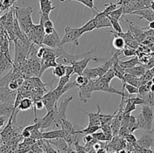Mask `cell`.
Returning <instances> with one entry per match:
<instances>
[{"label": "cell", "mask_w": 154, "mask_h": 153, "mask_svg": "<svg viewBox=\"0 0 154 153\" xmlns=\"http://www.w3.org/2000/svg\"><path fill=\"white\" fill-rule=\"evenodd\" d=\"M15 16L17 19L20 26L22 28L23 32L28 35L30 30L35 25L32 20V14L33 12L32 7H23L20 8L18 6H14Z\"/></svg>", "instance_id": "1"}, {"label": "cell", "mask_w": 154, "mask_h": 153, "mask_svg": "<svg viewBox=\"0 0 154 153\" xmlns=\"http://www.w3.org/2000/svg\"><path fill=\"white\" fill-rule=\"evenodd\" d=\"M73 100L72 96H68V97L63 98L62 101L60 103V105L57 104L54 108V126L57 128L61 127V124L63 120L66 119V112L67 106Z\"/></svg>", "instance_id": "2"}, {"label": "cell", "mask_w": 154, "mask_h": 153, "mask_svg": "<svg viewBox=\"0 0 154 153\" xmlns=\"http://www.w3.org/2000/svg\"><path fill=\"white\" fill-rule=\"evenodd\" d=\"M93 90H94V92H105L117 94L120 95L121 97L126 95H130L129 94H126L125 92V87L123 86L121 91H118V90L115 89L112 86H111L110 82H108L106 80H105L102 76L96 80H93Z\"/></svg>", "instance_id": "3"}, {"label": "cell", "mask_w": 154, "mask_h": 153, "mask_svg": "<svg viewBox=\"0 0 154 153\" xmlns=\"http://www.w3.org/2000/svg\"><path fill=\"white\" fill-rule=\"evenodd\" d=\"M96 49V47H94L89 52L79 54V55H71L63 50L61 56L57 58V62L58 64H65V65H72L77 61H79V60L83 59L84 58H87V57H92L90 56V55Z\"/></svg>", "instance_id": "4"}, {"label": "cell", "mask_w": 154, "mask_h": 153, "mask_svg": "<svg viewBox=\"0 0 154 153\" xmlns=\"http://www.w3.org/2000/svg\"><path fill=\"white\" fill-rule=\"evenodd\" d=\"M83 34L80 28H72L70 26H66L65 28V34L61 40V46H63L65 44L72 43L75 46L79 45V38Z\"/></svg>", "instance_id": "5"}, {"label": "cell", "mask_w": 154, "mask_h": 153, "mask_svg": "<svg viewBox=\"0 0 154 153\" xmlns=\"http://www.w3.org/2000/svg\"><path fill=\"white\" fill-rule=\"evenodd\" d=\"M151 0H130L123 5V14H131L136 10L150 8Z\"/></svg>", "instance_id": "6"}, {"label": "cell", "mask_w": 154, "mask_h": 153, "mask_svg": "<svg viewBox=\"0 0 154 153\" xmlns=\"http://www.w3.org/2000/svg\"><path fill=\"white\" fill-rule=\"evenodd\" d=\"M45 36V28L41 24L34 25L30 30L29 33L27 35L32 44L38 45L40 46H43V40Z\"/></svg>", "instance_id": "7"}, {"label": "cell", "mask_w": 154, "mask_h": 153, "mask_svg": "<svg viewBox=\"0 0 154 153\" xmlns=\"http://www.w3.org/2000/svg\"><path fill=\"white\" fill-rule=\"evenodd\" d=\"M108 34H113L114 35H118L120 37L123 38L124 39L125 42H126V45L128 47L133 48V49L137 50L139 47V44H138V42L137 41L136 39L135 38V37L133 36V34H132L130 30L127 31L126 32H121L119 33L115 31H110L108 32Z\"/></svg>", "instance_id": "8"}, {"label": "cell", "mask_w": 154, "mask_h": 153, "mask_svg": "<svg viewBox=\"0 0 154 153\" xmlns=\"http://www.w3.org/2000/svg\"><path fill=\"white\" fill-rule=\"evenodd\" d=\"M42 100L43 101L44 104H45L47 112H51V110H53L54 106L58 104L59 101L54 90H51V91L45 93L43 97H42Z\"/></svg>", "instance_id": "9"}, {"label": "cell", "mask_w": 154, "mask_h": 153, "mask_svg": "<svg viewBox=\"0 0 154 153\" xmlns=\"http://www.w3.org/2000/svg\"><path fill=\"white\" fill-rule=\"evenodd\" d=\"M61 40L57 32L54 31L51 34H45L43 40V45L50 48H59L61 46Z\"/></svg>", "instance_id": "10"}, {"label": "cell", "mask_w": 154, "mask_h": 153, "mask_svg": "<svg viewBox=\"0 0 154 153\" xmlns=\"http://www.w3.org/2000/svg\"><path fill=\"white\" fill-rule=\"evenodd\" d=\"M141 113L147 124V132L153 131V122L154 120V109L147 105H142Z\"/></svg>", "instance_id": "11"}, {"label": "cell", "mask_w": 154, "mask_h": 153, "mask_svg": "<svg viewBox=\"0 0 154 153\" xmlns=\"http://www.w3.org/2000/svg\"><path fill=\"white\" fill-rule=\"evenodd\" d=\"M79 88V98L80 100L84 104L88 102V100L91 98V94L93 90V80H90L89 83L86 86H78Z\"/></svg>", "instance_id": "12"}, {"label": "cell", "mask_w": 154, "mask_h": 153, "mask_svg": "<svg viewBox=\"0 0 154 153\" xmlns=\"http://www.w3.org/2000/svg\"><path fill=\"white\" fill-rule=\"evenodd\" d=\"M34 122L37 123L40 130H44V129L51 127L52 125H54V110L48 112V113L45 116L41 118H37L35 121H34Z\"/></svg>", "instance_id": "13"}, {"label": "cell", "mask_w": 154, "mask_h": 153, "mask_svg": "<svg viewBox=\"0 0 154 153\" xmlns=\"http://www.w3.org/2000/svg\"><path fill=\"white\" fill-rule=\"evenodd\" d=\"M91 60H93L96 62H98L101 61L102 59L97 58V57H87V58H84L83 59L79 60V61H77L76 62H75L72 64L74 67V69H75V74H77L78 75L82 74L84 70L87 68V66L88 64V63Z\"/></svg>", "instance_id": "14"}, {"label": "cell", "mask_w": 154, "mask_h": 153, "mask_svg": "<svg viewBox=\"0 0 154 153\" xmlns=\"http://www.w3.org/2000/svg\"><path fill=\"white\" fill-rule=\"evenodd\" d=\"M137 143L142 148L145 149H150L153 146H154V132H147L146 134L141 136L138 140Z\"/></svg>", "instance_id": "15"}, {"label": "cell", "mask_w": 154, "mask_h": 153, "mask_svg": "<svg viewBox=\"0 0 154 153\" xmlns=\"http://www.w3.org/2000/svg\"><path fill=\"white\" fill-rule=\"evenodd\" d=\"M126 22L129 23V27H130V31L132 32V34H133V36L135 37V38L136 39L137 41L139 43V42H143L144 40H146V36L145 32H144V28H140L138 26H135L130 21H128L126 19Z\"/></svg>", "instance_id": "16"}, {"label": "cell", "mask_w": 154, "mask_h": 153, "mask_svg": "<svg viewBox=\"0 0 154 153\" xmlns=\"http://www.w3.org/2000/svg\"><path fill=\"white\" fill-rule=\"evenodd\" d=\"M94 18L96 22V28H107V27H112L109 18L103 12H97L94 15Z\"/></svg>", "instance_id": "17"}, {"label": "cell", "mask_w": 154, "mask_h": 153, "mask_svg": "<svg viewBox=\"0 0 154 153\" xmlns=\"http://www.w3.org/2000/svg\"><path fill=\"white\" fill-rule=\"evenodd\" d=\"M98 111L96 112H87L84 110H81L83 112L88 116L89 117V126H101L100 122V114L102 112V110L100 109V106L99 104H97Z\"/></svg>", "instance_id": "18"}, {"label": "cell", "mask_w": 154, "mask_h": 153, "mask_svg": "<svg viewBox=\"0 0 154 153\" xmlns=\"http://www.w3.org/2000/svg\"><path fill=\"white\" fill-rule=\"evenodd\" d=\"M60 138L65 139L64 132H63L62 128L57 129V130H49V131L43 132L42 133V139L51 140L60 139Z\"/></svg>", "instance_id": "19"}, {"label": "cell", "mask_w": 154, "mask_h": 153, "mask_svg": "<svg viewBox=\"0 0 154 153\" xmlns=\"http://www.w3.org/2000/svg\"><path fill=\"white\" fill-rule=\"evenodd\" d=\"M13 67L14 62L11 61V56L0 52V74Z\"/></svg>", "instance_id": "20"}, {"label": "cell", "mask_w": 154, "mask_h": 153, "mask_svg": "<svg viewBox=\"0 0 154 153\" xmlns=\"http://www.w3.org/2000/svg\"><path fill=\"white\" fill-rule=\"evenodd\" d=\"M131 14L132 15H138L140 16V20L144 19L147 20L148 22L154 21V10H152L151 8H146L143 10H136L133 12Z\"/></svg>", "instance_id": "21"}, {"label": "cell", "mask_w": 154, "mask_h": 153, "mask_svg": "<svg viewBox=\"0 0 154 153\" xmlns=\"http://www.w3.org/2000/svg\"><path fill=\"white\" fill-rule=\"evenodd\" d=\"M122 82H123V83H129L130 85L138 87V88L141 86L140 77H138V76H135L134 75H132L128 73L125 74Z\"/></svg>", "instance_id": "22"}, {"label": "cell", "mask_w": 154, "mask_h": 153, "mask_svg": "<svg viewBox=\"0 0 154 153\" xmlns=\"http://www.w3.org/2000/svg\"><path fill=\"white\" fill-rule=\"evenodd\" d=\"M39 4L41 11L48 15H50V13L57 8V6H53L51 0H39Z\"/></svg>", "instance_id": "23"}, {"label": "cell", "mask_w": 154, "mask_h": 153, "mask_svg": "<svg viewBox=\"0 0 154 153\" xmlns=\"http://www.w3.org/2000/svg\"><path fill=\"white\" fill-rule=\"evenodd\" d=\"M146 71H147V68L145 66L142 65V64H138L132 68L126 69V73L138 76V77H141V76H143Z\"/></svg>", "instance_id": "24"}, {"label": "cell", "mask_w": 154, "mask_h": 153, "mask_svg": "<svg viewBox=\"0 0 154 153\" xmlns=\"http://www.w3.org/2000/svg\"><path fill=\"white\" fill-rule=\"evenodd\" d=\"M33 103L34 102L30 98H23L17 108V112H18L19 111H25L30 108H33Z\"/></svg>", "instance_id": "25"}, {"label": "cell", "mask_w": 154, "mask_h": 153, "mask_svg": "<svg viewBox=\"0 0 154 153\" xmlns=\"http://www.w3.org/2000/svg\"><path fill=\"white\" fill-rule=\"evenodd\" d=\"M112 68L114 71L115 77L118 78L120 80H123V76L126 74V70L120 64V59L116 61L112 66Z\"/></svg>", "instance_id": "26"}, {"label": "cell", "mask_w": 154, "mask_h": 153, "mask_svg": "<svg viewBox=\"0 0 154 153\" xmlns=\"http://www.w3.org/2000/svg\"><path fill=\"white\" fill-rule=\"evenodd\" d=\"M90 80H96L99 77V68H87L82 74Z\"/></svg>", "instance_id": "27"}, {"label": "cell", "mask_w": 154, "mask_h": 153, "mask_svg": "<svg viewBox=\"0 0 154 153\" xmlns=\"http://www.w3.org/2000/svg\"><path fill=\"white\" fill-rule=\"evenodd\" d=\"M139 64H141V62H140L139 58L138 56L133 57V58L128 60V61H120V64L125 70L126 69L132 68L135 67V66L138 65Z\"/></svg>", "instance_id": "28"}, {"label": "cell", "mask_w": 154, "mask_h": 153, "mask_svg": "<svg viewBox=\"0 0 154 153\" xmlns=\"http://www.w3.org/2000/svg\"><path fill=\"white\" fill-rule=\"evenodd\" d=\"M112 45L116 50L120 51L123 50L126 46L124 39L118 35H114V38L112 41Z\"/></svg>", "instance_id": "29"}, {"label": "cell", "mask_w": 154, "mask_h": 153, "mask_svg": "<svg viewBox=\"0 0 154 153\" xmlns=\"http://www.w3.org/2000/svg\"><path fill=\"white\" fill-rule=\"evenodd\" d=\"M38 145L42 147L44 151L46 153H58L51 146V143L48 140L42 139L38 140Z\"/></svg>", "instance_id": "30"}, {"label": "cell", "mask_w": 154, "mask_h": 153, "mask_svg": "<svg viewBox=\"0 0 154 153\" xmlns=\"http://www.w3.org/2000/svg\"><path fill=\"white\" fill-rule=\"evenodd\" d=\"M101 129V126H96V125H93V126H87V128H86L82 129V130H75V134H93L94 133L97 132L98 130Z\"/></svg>", "instance_id": "31"}, {"label": "cell", "mask_w": 154, "mask_h": 153, "mask_svg": "<svg viewBox=\"0 0 154 153\" xmlns=\"http://www.w3.org/2000/svg\"><path fill=\"white\" fill-rule=\"evenodd\" d=\"M96 20H95L94 16H93V19H91L90 21L86 22L83 26L81 27V32H82L83 34H84V33L86 32H88L93 31V30L96 29Z\"/></svg>", "instance_id": "32"}, {"label": "cell", "mask_w": 154, "mask_h": 153, "mask_svg": "<svg viewBox=\"0 0 154 153\" xmlns=\"http://www.w3.org/2000/svg\"><path fill=\"white\" fill-rule=\"evenodd\" d=\"M61 2H65V1H76L78 2H81V4H83L84 5H85L87 8H89L90 9H91L93 13H95V9L97 12H100L99 10V9L95 6L94 4V0H60Z\"/></svg>", "instance_id": "33"}, {"label": "cell", "mask_w": 154, "mask_h": 153, "mask_svg": "<svg viewBox=\"0 0 154 153\" xmlns=\"http://www.w3.org/2000/svg\"><path fill=\"white\" fill-rule=\"evenodd\" d=\"M53 73L55 75L56 77L60 78L66 75V65L62 64H58L56 67H54Z\"/></svg>", "instance_id": "34"}, {"label": "cell", "mask_w": 154, "mask_h": 153, "mask_svg": "<svg viewBox=\"0 0 154 153\" xmlns=\"http://www.w3.org/2000/svg\"><path fill=\"white\" fill-rule=\"evenodd\" d=\"M106 15L107 16H110V17H112L114 18V19L120 20L121 18L123 17V15H124L123 14V6H120V8H118L117 9L113 10L111 13L108 14Z\"/></svg>", "instance_id": "35"}, {"label": "cell", "mask_w": 154, "mask_h": 153, "mask_svg": "<svg viewBox=\"0 0 154 153\" xmlns=\"http://www.w3.org/2000/svg\"><path fill=\"white\" fill-rule=\"evenodd\" d=\"M30 138L35 140H42V132L41 131L37 123H36L35 127L31 131V136H30Z\"/></svg>", "instance_id": "36"}, {"label": "cell", "mask_w": 154, "mask_h": 153, "mask_svg": "<svg viewBox=\"0 0 154 153\" xmlns=\"http://www.w3.org/2000/svg\"><path fill=\"white\" fill-rule=\"evenodd\" d=\"M128 128H129L130 133H133L134 131H135L136 130H138V124H137V120L134 116H130V118H129V124H128Z\"/></svg>", "instance_id": "37"}, {"label": "cell", "mask_w": 154, "mask_h": 153, "mask_svg": "<svg viewBox=\"0 0 154 153\" xmlns=\"http://www.w3.org/2000/svg\"><path fill=\"white\" fill-rule=\"evenodd\" d=\"M108 17L109 18L110 21H111V26H112V28L114 31L117 32H119V33L123 32V28H122L121 26H120V22H119L118 20L114 19V18L110 17V16H108Z\"/></svg>", "instance_id": "38"}, {"label": "cell", "mask_w": 154, "mask_h": 153, "mask_svg": "<svg viewBox=\"0 0 154 153\" xmlns=\"http://www.w3.org/2000/svg\"><path fill=\"white\" fill-rule=\"evenodd\" d=\"M71 76H67V75H65V76H62V77L60 78V80H59L58 84H57V86L56 87V90H61L68 82L70 80Z\"/></svg>", "instance_id": "39"}, {"label": "cell", "mask_w": 154, "mask_h": 153, "mask_svg": "<svg viewBox=\"0 0 154 153\" xmlns=\"http://www.w3.org/2000/svg\"><path fill=\"white\" fill-rule=\"evenodd\" d=\"M90 80L89 79V78H87V76H84L83 74L78 75L76 80H75L78 87V86H82L87 85V84L89 83V82H90Z\"/></svg>", "instance_id": "40"}, {"label": "cell", "mask_w": 154, "mask_h": 153, "mask_svg": "<svg viewBox=\"0 0 154 153\" xmlns=\"http://www.w3.org/2000/svg\"><path fill=\"white\" fill-rule=\"evenodd\" d=\"M137 120V124H138V129H143L145 131H147V124H146V122L144 120V117H143L142 113H140L139 116L136 118Z\"/></svg>", "instance_id": "41"}, {"label": "cell", "mask_w": 154, "mask_h": 153, "mask_svg": "<svg viewBox=\"0 0 154 153\" xmlns=\"http://www.w3.org/2000/svg\"><path fill=\"white\" fill-rule=\"evenodd\" d=\"M123 87H125V89L126 90L128 94H129L130 95L132 94H138V87H135L134 86L130 85L129 83H123Z\"/></svg>", "instance_id": "42"}, {"label": "cell", "mask_w": 154, "mask_h": 153, "mask_svg": "<svg viewBox=\"0 0 154 153\" xmlns=\"http://www.w3.org/2000/svg\"><path fill=\"white\" fill-rule=\"evenodd\" d=\"M135 110H136V105L132 104L130 100H129L127 99L126 103L125 104L124 109H123V112H124V114L131 113L132 111Z\"/></svg>", "instance_id": "43"}, {"label": "cell", "mask_w": 154, "mask_h": 153, "mask_svg": "<svg viewBox=\"0 0 154 153\" xmlns=\"http://www.w3.org/2000/svg\"><path fill=\"white\" fill-rule=\"evenodd\" d=\"M104 6L105 7V9L102 12H103L105 14H108L111 13V12L113 11V10L118 8V6L120 5H118L117 3H112L111 2H110L109 4H104Z\"/></svg>", "instance_id": "44"}, {"label": "cell", "mask_w": 154, "mask_h": 153, "mask_svg": "<svg viewBox=\"0 0 154 153\" xmlns=\"http://www.w3.org/2000/svg\"><path fill=\"white\" fill-rule=\"evenodd\" d=\"M122 53H123V55H124L123 57L135 56H137V50L135 49H133V48L126 47L122 50Z\"/></svg>", "instance_id": "45"}, {"label": "cell", "mask_w": 154, "mask_h": 153, "mask_svg": "<svg viewBox=\"0 0 154 153\" xmlns=\"http://www.w3.org/2000/svg\"><path fill=\"white\" fill-rule=\"evenodd\" d=\"M93 135V138H95L96 140H97L99 142H108V138L107 136L103 133V132H96Z\"/></svg>", "instance_id": "46"}, {"label": "cell", "mask_w": 154, "mask_h": 153, "mask_svg": "<svg viewBox=\"0 0 154 153\" xmlns=\"http://www.w3.org/2000/svg\"><path fill=\"white\" fill-rule=\"evenodd\" d=\"M102 77H103L104 79L106 80L108 82H111V80H112L115 77L114 71V70H113L112 68H110L109 70H108V71H107L106 73H105V74L102 76Z\"/></svg>", "instance_id": "47"}, {"label": "cell", "mask_w": 154, "mask_h": 153, "mask_svg": "<svg viewBox=\"0 0 154 153\" xmlns=\"http://www.w3.org/2000/svg\"><path fill=\"white\" fill-rule=\"evenodd\" d=\"M128 100H130L132 104H134L135 105H144V100L141 97H140L139 95L138 97L135 98H131L129 97L128 98Z\"/></svg>", "instance_id": "48"}, {"label": "cell", "mask_w": 154, "mask_h": 153, "mask_svg": "<svg viewBox=\"0 0 154 153\" xmlns=\"http://www.w3.org/2000/svg\"><path fill=\"white\" fill-rule=\"evenodd\" d=\"M129 134H130V131L127 127H120L118 136L120 138H124L125 139Z\"/></svg>", "instance_id": "49"}, {"label": "cell", "mask_w": 154, "mask_h": 153, "mask_svg": "<svg viewBox=\"0 0 154 153\" xmlns=\"http://www.w3.org/2000/svg\"><path fill=\"white\" fill-rule=\"evenodd\" d=\"M39 14H40V22H39V24L44 26L45 22H46V21H48V20H50L49 15L43 13V12H42L41 10L39 11Z\"/></svg>", "instance_id": "50"}, {"label": "cell", "mask_w": 154, "mask_h": 153, "mask_svg": "<svg viewBox=\"0 0 154 153\" xmlns=\"http://www.w3.org/2000/svg\"><path fill=\"white\" fill-rule=\"evenodd\" d=\"M125 140H126L127 142H129V143H137V141H138V140L136 139V137L135 136V135L133 134L132 133H130L129 134L126 136V137L125 138Z\"/></svg>", "instance_id": "51"}, {"label": "cell", "mask_w": 154, "mask_h": 153, "mask_svg": "<svg viewBox=\"0 0 154 153\" xmlns=\"http://www.w3.org/2000/svg\"><path fill=\"white\" fill-rule=\"evenodd\" d=\"M75 74V69L73 65H66V75L72 76Z\"/></svg>", "instance_id": "52"}, {"label": "cell", "mask_w": 154, "mask_h": 153, "mask_svg": "<svg viewBox=\"0 0 154 153\" xmlns=\"http://www.w3.org/2000/svg\"><path fill=\"white\" fill-rule=\"evenodd\" d=\"M21 136L24 138V139H26V138H30L31 136V131L29 130L28 129H26V128H24L23 130L21 132Z\"/></svg>", "instance_id": "53"}, {"label": "cell", "mask_w": 154, "mask_h": 153, "mask_svg": "<svg viewBox=\"0 0 154 153\" xmlns=\"http://www.w3.org/2000/svg\"><path fill=\"white\" fill-rule=\"evenodd\" d=\"M45 50H46V47L45 46H41L40 49L37 51V57L40 59H42V58L43 57L44 54H45Z\"/></svg>", "instance_id": "54"}, {"label": "cell", "mask_w": 154, "mask_h": 153, "mask_svg": "<svg viewBox=\"0 0 154 153\" xmlns=\"http://www.w3.org/2000/svg\"><path fill=\"white\" fill-rule=\"evenodd\" d=\"M44 28H54V22L51 20H48V21L45 22L44 24Z\"/></svg>", "instance_id": "55"}, {"label": "cell", "mask_w": 154, "mask_h": 153, "mask_svg": "<svg viewBox=\"0 0 154 153\" xmlns=\"http://www.w3.org/2000/svg\"><path fill=\"white\" fill-rule=\"evenodd\" d=\"M93 135H92V134H87V135H86L85 136H84V139H83V141L84 142V143L87 144V143H88V142H90V141L93 140Z\"/></svg>", "instance_id": "56"}, {"label": "cell", "mask_w": 154, "mask_h": 153, "mask_svg": "<svg viewBox=\"0 0 154 153\" xmlns=\"http://www.w3.org/2000/svg\"><path fill=\"white\" fill-rule=\"evenodd\" d=\"M7 119H8V116H4V115L0 116V128L4 126L5 123V122L7 121Z\"/></svg>", "instance_id": "57"}, {"label": "cell", "mask_w": 154, "mask_h": 153, "mask_svg": "<svg viewBox=\"0 0 154 153\" xmlns=\"http://www.w3.org/2000/svg\"><path fill=\"white\" fill-rule=\"evenodd\" d=\"M55 31V28H45V34H52Z\"/></svg>", "instance_id": "58"}, {"label": "cell", "mask_w": 154, "mask_h": 153, "mask_svg": "<svg viewBox=\"0 0 154 153\" xmlns=\"http://www.w3.org/2000/svg\"><path fill=\"white\" fill-rule=\"evenodd\" d=\"M96 153H107V149L105 148H100L99 149L96 150Z\"/></svg>", "instance_id": "59"}, {"label": "cell", "mask_w": 154, "mask_h": 153, "mask_svg": "<svg viewBox=\"0 0 154 153\" xmlns=\"http://www.w3.org/2000/svg\"><path fill=\"white\" fill-rule=\"evenodd\" d=\"M147 28H150V29H154V21L149 22L148 26Z\"/></svg>", "instance_id": "60"}, {"label": "cell", "mask_w": 154, "mask_h": 153, "mask_svg": "<svg viewBox=\"0 0 154 153\" xmlns=\"http://www.w3.org/2000/svg\"><path fill=\"white\" fill-rule=\"evenodd\" d=\"M150 8L152 9V10H154V0L153 1H151V3H150Z\"/></svg>", "instance_id": "61"}, {"label": "cell", "mask_w": 154, "mask_h": 153, "mask_svg": "<svg viewBox=\"0 0 154 153\" xmlns=\"http://www.w3.org/2000/svg\"><path fill=\"white\" fill-rule=\"evenodd\" d=\"M150 92H152L154 93V84L153 83L151 85V86H150Z\"/></svg>", "instance_id": "62"}, {"label": "cell", "mask_w": 154, "mask_h": 153, "mask_svg": "<svg viewBox=\"0 0 154 153\" xmlns=\"http://www.w3.org/2000/svg\"><path fill=\"white\" fill-rule=\"evenodd\" d=\"M151 81H152V82H153V83L154 84V76H153V78H152V80H151Z\"/></svg>", "instance_id": "63"}]
</instances>
